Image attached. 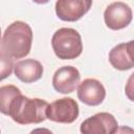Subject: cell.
<instances>
[{
  "label": "cell",
  "instance_id": "13",
  "mask_svg": "<svg viewBox=\"0 0 134 134\" xmlns=\"http://www.w3.org/2000/svg\"><path fill=\"white\" fill-rule=\"evenodd\" d=\"M14 69L13 59L3 50H0V82L9 76Z\"/></svg>",
  "mask_w": 134,
  "mask_h": 134
},
{
  "label": "cell",
  "instance_id": "5",
  "mask_svg": "<svg viewBox=\"0 0 134 134\" xmlns=\"http://www.w3.org/2000/svg\"><path fill=\"white\" fill-rule=\"evenodd\" d=\"M131 7L121 1L112 2L104 12V20L106 25L112 30H119L127 27L132 21Z\"/></svg>",
  "mask_w": 134,
  "mask_h": 134
},
{
  "label": "cell",
  "instance_id": "4",
  "mask_svg": "<svg viewBox=\"0 0 134 134\" xmlns=\"http://www.w3.org/2000/svg\"><path fill=\"white\" fill-rule=\"evenodd\" d=\"M80 113L77 103L71 97H63L48 104L46 109V118L60 124L73 122Z\"/></svg>",
  "mask_w": 134,
  "mask_h": 134
},
{
  "label": "cell",
  "instance_id": "12",
  "mask_svg": "<svg viewBox=\"0 0 134 134\" xmlns=\"http://www.w3.org/2000/svg\"><path fill=\"white\" fill-rule=\"evenodd\" d=\"M21 94V90L14 85H4L0 87V112L8 115V110L12 102L17 95Z\"/></svg>",
  "mask_w": 134,
  "mask_h": 134
},
{
  "label": "cell",
  "instance_id": "16",
  "mask_svg": "<svg viewBox=\"0 0 134 134\" xmlns=\"http://www.w3.org/2000/svg\"><path fill=\"white\" fill-rule=\"evenodd\" d=\"M0 40H1V28H0Z\"/></svg>",
  "mask_w": 134,
  "mask_h": 134
},
{
  "label": "cell",
  "instance_id": "15",
  "mask_svg": "<svg viewBox=\"0 0 134 134\" xmlns=\"http://www.w3.org/2000/svg\"><path fill=\"white\" fill-rule=\"evenodd\" d=\"M29 134H53V133L46 128H37L34 129Z\"/></svg>",
  "mask_w": 134,
  "mask_h": 134
},
{
  "label": "cell",
  "instance_id": "1",
  "mask_svg": "<svg viewBox=\"0 0 134 134\" xmlns=\"http://www.w3.org/2000/svg\"><path fill=\"white\" fill-rule=\"evenodd\" d=\"M32 30L23 21H15L6 27L2 37V50L14 59L25 58L31 48Z\"/></svg>",
  "mask_w": 134,
  "mask_h": 134
},
{
  "label": "cell",
  "instance_id": "9",
  "mask_svg": "<svg viewBox=\"0 0 134 134\" xmlns=\"http://www.w3.org/2000/svg\"><path fill=\"white\" fill-rule=\"evenodd\" d=\"M81 80L80 71L73 66L60 67L52 76V86L54 90L62 94L71 93L77 88Z\"/></svg>",
  "mask_w": 134,
  "mask_h": 134
},
{
  "label": "cell",
  "instance_id": "8",
  "mask_svg": "<svg viewBox=\"0 0 134 134\" xmlns=\"http://www.w3.org/2000/svg\"><path fill=\"white\" fill-rule=\"evenodd\" d=\"M77 98L88 106H98L106 97L104 85L95 79H86L77 86Z\"/></svg>",
  "mask_w": 134,
  "mask_h": 134
},
{
  "label": "cell",
  "instance_id": "11",
  "mask_svg": "<svg viewBox=\"0 0 134 134\" xmlns=\"http://www.w3.org/2000/svg\"><path fill=\"white\" fill-rule=\"evenodd\" d=\"M14 72L21 82L30 84L42 77L43 66L35 59H25L14 65Z\"/></svg>",
  "mask_w": 134,
  "mask_h": 134
},
{
  "label": "cell",
  "instance_id": "3",
  "mask_svg": "<svg viewBox=\"0 0 134 134\" xmlns=\"http://www.w3.org/2000/svg\"><path fill=\"white\" fill-rule=\"evenodd\" d=\"M51 46L54 54L61 60L76 59L83 51L81 35L70 27H62L55 30L51 38Z\"/></svg>",
  "mask_w": 134,
  "mask_h": 134
},
{
  "label": "cell",
  "instance_id": "14",
  "mask_svg": "<svg viewBox=\"0 0 134 134\" xmlns=\"http://www.w3.org/2000/svg\"><path fill=\"white\" fill-rule=\"evenodd\" d=\"M112 134H134V130L129 126H119Z\"/></svg>",
  "mask_w": 134,
  "mask_h": 134
},
{
  "label": "cell",
  "instance_id": "2",
  "mask_svg": "<svg viewBox=\"0 0 134 134\" xmlns=\"http://www.w3.org/2000/svg\"><path fill=\"white\" fill-rule=\"evenodd\" d=\"M48 103L41 98H29L22 93L12 102L8 115L19 125L40 124L46 119Z\"/></svg>",
  "mask_w": 134,
  "mask_h": 134
},
{
  "label": "cell",
  "instance_id": "10",
  "mask_svg": "<svg viewBox=\"0 0 134 134\" xmlns=\"http://www.w3.org/2000/svg\"><path fill=\"white\" fill-rule=\"evenodd\" d=\"M109 62L113 68L120 71L132 69L134 66L133 41L114 46L109 52Z\"/></svg>",
  "mask_w": 134,
  "mask_h": 134
},
{
  "label": "cell",
  "instance_id": "6",
  "mask_svg": "<svg viewBox=\"0 0 134 134\" xmlns=\"http://www.w3.org/2000/svg\"><path fill=\"white\" fill-rule=\"evenodd\" d=\"M117 127V120L111 113L99 112L85 119L80 131L82 134H112Z\"/></svg>",
  "mask_w": 134,
  "mask_h": 134
},
{
  "label": "cell",
  "instance_id": "17",
  "mask_svg": "<svg viewBox=\"0 0 134 134\" xmlns=\"http://www.w3.org/2000/svg\"><path fill=\"white\" fill-rule=\"evenodd\" d=\"M0 134H1V130H0Z\"/></svg>",
  "mask_w": 134,
  "mask_h": 134
},
{
  "label": "cell",
  "instance_id": "7",
  "mask_svg": "<svg viewBox=\"0 0 134 134\" xmlns=\"http://www.w3.org/2000/svg\"><path fill=\"white\" fill-rule=\"evenodd\" d=\"M92 1L87 0H58L55 14L59 19L67 22H75L88 13Z\"/></svg>",
  "mask_w": 134,
  "mask_h": 134
}]
</instances>
